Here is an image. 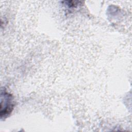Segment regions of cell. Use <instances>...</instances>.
Returning <instances> with one entry per match:
<instances>
[{
  "label": "cell",
  "instance_id": "1",
  "mask_svg": "<svg viewBox=\"0 0 132 132\" xmlns=\"http://www.w3.org/2000/svg\"><path fill=\"white\" fill-rule=\"evenodd\" d=\"M14 106L13 96L5 89L1 92V118H6L12 112Z\"/></svg>",
  "mask_w": 132,
  "mask_h": 132
}]
</instances>
